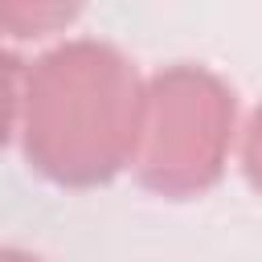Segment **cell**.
Segmentation results:
<instances>
[{"label": "cell", "instance_id": "1", "mask_svg": "<svg viewBox=\"0 0 262 262\" xmlns=\"http://www.w3.org/2000/svg\"><path fill=\"white\" fill-rule=\"evenodd\" d=\"M135 66L106 41H66L29 70L25 151L57 184L111 180L139 139Z\"/></svg>", "mask_w": 262, "mask_h": 262}, {"label": "cell", "instance_id": "2", "mask_svg": "<svg viewBox=\"0 0 262 262\" xmlns=\"http://www.w3.org/2000/svg\"><path fill=\"white\" fill-rule=\"evenodd\" d=\"M233 131V90L205 66H168L143 90L135 168L147 188L188 196L221 176Z\"/></svg>", "mask_w": 262, "mask_h": 262}, {"label": "cell", "instance_id": "3", "mask_svg": "<svg viewBox=\"0 0 262 262\" xmlns=\"http://www.w3.org/2000/svg\"><path fill=\"white\" fill-rule=\"evenodd\" d=\"M16 86H20V57L0 49V147H4V139L12 131V119H16V102H20Z\"/></svg>", "mask_w": 262, "mask_h": 262}, {"label": "cell", "instance_id": "4", "mask_svg": "<svg viewBox=\"0 0 262 262\" xmlns=\"http://www.w3.org/2000/svg\"><path fill=\"white\" fill-rule=\"evenodd\" d=\"M246 172H250L254 188H262V106L254 111L250 131H246Z\"/></svg>", "mask_w": 262, "mask_h": 262}, {"label": "cell", "instance_id": "5", "mask_svg": "<svg viewBox=\"0 0 262 262\" xmlns=\"http://www.w3.org/2000/svg\"><path fill=\"white\" fill-rule=\"evenodd\" d=\"M0 262H37V258L25 250H0Z\"/></svg>", "mask_w": 262, "mask_h": 262}]
</instances>
